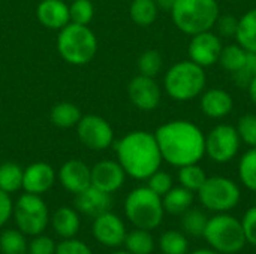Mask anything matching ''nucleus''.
Instances as JSON below:
<instances>
[{
    "label": "nucleus",
    "mask_w": 256,
    "mask_h": 254,
    "mask_svg": "<svg viewBox=\"0 0 256 254\" xmlns=\"http://www.w3.org/2000/svg\"><path fill=\"white\" fill-rule=\"evenodd\" d=\"M164 162L182 168L200 163L206 156V135L192 121L172 120L154 132Z\"/></svg>",
    "instance_id": "1"
},
{
    "label": "nucleus",
    "mask_w": 256,
    "mask_h": 254,
    "mask_svg": "<svg viewBox=\"0 0 256 254\" xmlns=\"http://www.w3.org/2000/svg\"><path fill=\"white\" fill-rule=\"evenodd\" d=\"M117 162L124 169L126 175L134 180L144 181L164 162L154 133L146 130H134L126 133L116 142Z\"/></svg>",
    "instance_id": "2"
},
{
    "label": "nucleus",
    "mask_w": 256,
    "mask_h": 254,
    "mask_svg": "<svg viewBox=\"0 0 256 254\" xmlns=\"http://www.w3.org/2000/svg\"><path fill=\"white\" fill-rule=\"evenodd\" d=\"M207 85L206 69L192 60H182L172 64L164 76L166 94L177 102H190L202 94Z\"/></svg>",
    "instance_id": "3"
},
{
    "label": "nucleus",
    "mask_w": 256,
    "mask_h": 254,
    "mask_svg": "<svg viewBox=\"0 0 256 254\" xmlns=\"http://www.w3.org/2000/svg\"><path fill=\"white\" fill-rule=\"evenodd\" d=\"M170 12L174 25L194 36L214 28L220 7L218 0H176Z\"/></svg>",
    "instance_id": "4"
},
{
    "label": "nucleus",
    "mask_w": 256,
    "mask_h": 254,
    "mask_svg": "<svg viewBox=\"0 0 256 254\" xmlns=\"http://www.w3.org/2000/svg\"><path fill=\"white\" fill-rule=\"evenodd\" d=\"M57 51L60 57L72 66L90 63L98 52V39L88 25L69 22L57 36Z\"/></svg>",
    "instance_id": "5"
},
{
    "label": "nucleus",
    "mask_w": 256,
    "mask_h": 254,
    "mask_svg": "<svg viewBox=\"0 0 256 254\" xmlns=\"http://www.w3.org/2000/svg\"><path fill=\"white\" fill-rule=\"evenodd\" d=\"M202 238L210 249L220 254H237L246 247L242 222L230 213H219L208 217Z\"/></svg>",
    "instance_id": "6"
},
{
    "label": "nucleus",
    "mask_w": 256,
    "mask_h": 254,
    "mask_svg": "<svg viewBox=\"0 0 256 254\" xmlns=\"http://www.w3.org/2000/svg\"><path fill=\"white\" fill-rule=\"evenodd\" d=\"M124 214L135 228L152 232L160 226L165 216L162 198L147 186L136 187L126 196Z\"/></svg>",
    "instance_id": "7"
},
{
    "label": "nucleus",
    "mask_w": 256,
    "mask_h": 254,
    "mask_svg": "<svg viewBox=\"0 0 256 254\" xmlns=\"http://www.w3.org/2000/svg\"><path fill=\"white\" fill-rule=\"evenodd\" d=\"M201 205L214 214L232 211L242 199V190L236 181L228 177H207L202 187L196 192Z\"/></svg>",
    "instance_id": "8"
},
{
    "label": "nucleus",
    "mask_w": 256,
    "mask_h": 254,
    "mask_svg": "<svg viewBox=\"0 0 256 254\" xmlns=\"http://www.w3.org/2000/svg\"><path fill=\"white\" fill-rule=\"evenodd\" d=\"M12 216L16 228L28 237L40 235L50 223L48 207L39 195H21L14 204Z\"/></svg>",
    "instance_id": "9"
},
{
    "label": "nucleus",
    "mask_w": 256,
    "mask_h": 254,
    "mask_svg": "<svg viewBox=\"0 0 256 254\" xmlns=\"http://www.w3.org/2000/svg\"><path fill=\"white\" fill-rule=\"evenodd\" d=\"M242 141L231 124H218L206 135V154L214 163H230L238 154Z\"/></svg>",
    "instance_id": "10"
},
{
    "label": "nucleus",
    "mask_w": 256,
    "mask_h": 254,
    "mask_svg": "<svg viewBox=\"0 0 256 254\" xmlns=\"http://www.w3.org/2000/svg\"><path fill=\"white\" fill-rule=\"evenodd\" d=\"M76 136L80 142L93 151H104L114 144V130L111 124L99 115H82L76 124Z\"/></svg>",
    "instance_id": "11"
},
{
    "label": "nucleus",
    "mask_w": 256,
    "mask_h": 254,
    "mask_svg": "<svg viewBox=\"0 0 256 254\" xmlns=\"http://www.w3.org/2000/svg\"><path fill=\"white\" fill-rule=\"evenodd\" d=\"M222 48V37L212 30L194 34L190 36V42L188 46L189 60L200 64L204 69L214 66L219 61Z\"/></svg>",
    "instance_id": "12"
},
{
    "label": "nucleus",
    "mask_w": 256,
    "mask_h": 254,
    "mask_svg": "<svg viewBox=\"0 0 256 254\" xmlns=\"http://www.w3.org/2000/svg\"><path fill=\"white\" fill-rule=\"evenodd\" d=\"M128 96L134 106L150 112L160 105L162 90L154 78L138 73L128 84Z\"/></svg>",
    "instance_id": "13"
},
{
    "label": "nucleus",
    "mask_w": 256,
    "mask_h": 254,
    "mask_svg": "<svg viewBox=\"0 0 256 254\" xmlns=\"http://www.w3.org/2000/svg\"><path fill=\"white\" fill-rule=\"evenodd\" d=\"M92 232L94 240L105 247H120L128 235L123 220L111 211L94 217Z\"/></svg>",
    "instance_id": "14"
},
{
    "label": "nucleus",
    "mask_w": 256,
    "mask_h": 254,
    "mask_svg": "<svg viewBox=\"0 0 256 254\" xmlns=\"http://www.w3.org/2000/svg\"><path fill=\"white\" fill-rule=\"evenodd\" d=\"M90 172L92 186L110 195L120 190L126 180V172L117 160H100L90 168Z\"/></svg>",
    "instance_id": "15"
},
{
    "label": "nucleus",
    "mask_w": 256,
    "mask_h": 254,
    "mask_svg": "<svg viewBox=\"0 0 256 254\" xmlns=\"http://www.w3.org/2000/svg\"><path fill=\"white\" fill-rule=\"evenodd\" d=\"M58 181L66 192L78 195L92 186L90 168L81 160H68L58 171Z\"/></svg>",
    "instance_id": "16"
},
{
    "label": "nucleus",
    "mask_w": 256,
    "mask_h": 254,
    "mask_svg": "<svg viewBox=\"0 0 256 254\" xmlns=\"http://www.w3.org/2000/svg\"><path fill=\"white\" fill-rule=\"evenodd\" d=\"M56 183V172L51 165L45 162H36L28 165L24 169L22 175V189L26 193L44 195Z\"/></svg>",
    "instance_id": "17"
},
{
    "label": "nucleus",
    "mask_w": 256,
    "mask_h": 254,
    "mask_svg": "<svg viewBox=\"0 0 256 254\" xmlns=\"http://www.w3.org/2000/svg\"><path fill=\"white\" fill-rule=\"evenodd\" d=\"M200 106L206 117L220 120L228 117L234 109V99L231 93L224 88H208L200 96Z\"/></svg>",
    "instance_id": "18"
},
{
    "label": "nucleus",
    "mask_w": 256,
    "mask_h": 254,
    "mask_svg": "<svg viewBox=\"0 0 256 254\" xmlns=\"http://www.w3.org/2000/svg\"><path fill=\"white\" fill-rule=\"evenodd\" d=\"M39 22L50 30H62L70 22L69 4L63 0H40L36 7Z\"/></svg>",
    "instance_id": "19"
},
{
    "label": "nucleus",
    "mask_w": 256,
    "mask_h": 254,
    "mask_svg": "<svg viewBox=\"0 0 256 254\" xmlns=\"http://www.w3.org/2000/svg\"><path fill=\"white\" fill-rule=\"evenodd\" d=\"M75 207L80 213L88 216V217H98L104 213H108L111 210L112 201L111 195L105 193L93 186L86 189L84 192L75 195Z\"/></svg>",
    "instance_id": "20"
},
{
    "label": "nucleus",
    "mask_w": 256,
    "mask_h": 254,
    "mask_svg": "<svg viewBox=\"0 0 256 254\" xmlns=\"http://www.w3.org/2000/svg\"><path fill=\"white\" fill-rule=\"evenodd\" d=\"M51 226L60 238L63 240L75 238L81 226L80 216L75 210L69 207H60L54 211L51 217Z\"/></svg>",
    "instance_id": "21"
},
{
    "label": "nucleus",
    "mask_w": 256,
    "mask_h": 254,
    "mask_svg": "<svg viewBox=\"0 0 256 254\" xmlns=\"http://www.w3.org/2000/svg\"><path fill=\"white\" fill-rule=\"evenodd\" d=\"M195 201L194 192L178 186L172 187L166 195L162 196V205L166 214L171 216H182L184 214L189 208H192Z\"/></svg>",
    "instance_id": "22"
},
{
    "label": "nucleus",
    "mask_w": 256,
    "mask_h": 254,
    "mask_svg": "<svg viewBox=\"0 0 256 254\" xmlns=\"http://www.w3.org/2000/svg\"><path fill=\"white\" fill-rule=\"evenodd\" d=\"M81 117H82L81 109L72 102H58L51 108V112H50L51 123L58 129L76 127Z\"/></svg>",
    "instance_id": "23"
},
{
    "label": "nucleus",
    "mask_w": 256,
    "mask_h": 254,
    "mask_svg": "<svg viewBox=\"0 0 256 254\" xmlns=\"http://www.w3.org/2000/svg\"><path fill=\"white\" fill-rule=\"evenodd\" d=\"M236 39L237 43L248 52H256V7L248 10L238 18Z\"/></svg>",
    "instance_id": "24"
},
{
    "label": "nucleus",
    "mask_w": 256,
    "mask_h": 254,
    "mask_svg": "<svg viewBox=\"0 0 256 254\" xmlns=\"http://www.w3.org/2000/svg\"><path fill=\"white\" fill-rule=\"evenodd\" d=\"M159 6L154 0H132L129 6L130 19L140 27H148L158 19Z\"/></svg>",
    "instance_id": "25"
},
{
    "label": "nucleus",
    "mask_w": 256,
    "mask_h": 254,
    "mask_svg": "<svg viewBox=\"0 0 256 254\" xmlns=\"http://www.w3.org/2000/svg\"><path fill=\"white\" fill-rule=\"evenodd\" d=\"M123 244L126 246V252L130 254H152L156 247L154 238L150 231L138 228H135V231L132 232H128Z\"/></svg>",
    "instance_id": "26"
},
{
    "label": "nucleus",
    "mask_w": 256,
    "mask_h": 254,
    "mask_svg": "<svg viewBox=\"0 0 256 254\" xmlns=\"http://www.w3.org/2000/svg\"><path fill=\"white\" fill-rule=\"evenodd\" d=\"M158 246L162 254H188L189 240L183 231L170 229L160 235Z\"/></svg>",
    "instance_id": "27"
},
{
    "label": "nucleus",
    "mask_w": 256,
    "mask_h": 254,
    "mask_svg": "<svg viewBox=\"0 0 256 254\" xmlns=\"http://www.w3.org/2000/svg\"><path fill=\"white\" fill-rule=\"evenodd\" d=\"M182 217V231L192 238H202L204 231L207 228V222L208 217L202 210L198 208H189L184 214L180 216Z\"/></svg>",
    "instance_id": "28"
},
{
    "label": "nucleus",
    "mask_w": 256,
    "mask_h": 254,
    "mask_svg": "<svg viewBox=\"0 0 256 254\" xmlns=\"http://www.w3.org/2000/svg\"><path fill=\"white\" fill-rule=\"evenodd\" d=\"M24 169L14 162H4L0 165V190L6 193H15L22 189Z\"/></svg>",
    "instance_id": "29"
},
{
    "label": "nucleus",
    "mask_w": 256,
    "mask_h": 254,
    "mask_svg": "<svg viewBox=\"0 0 256 254\" xmlns=\"http://www.w3.org/2000/svg\"><path fill=\"white\" fill-rule=\"evenodd\" d=\"M238 178L246 189L256 193V147H250L240 157Z\"/></svg>",
    "instance_id": "30"
},
{
    "label": "nucleus",
    "mask_w": 256,
    "mask_h": 254,
    "mask_svg": "<svg viewBox=\"0 0 256 254\" xmlns=\"http://www.w3.org/2000/svg\"><path fill=\"white\" fill-rule=\"evenodd\" d=\"M206 180H207V174L198 163H192V165H186V166L178 168L180 186L194 192V193H196L202 187Z\"/></svg>",
    "instance_id": "31"
},
{
    "label": "nucleus",
    "mask_w": 256,
    "mask_h": 254,
    "mask_svg": "<svg viewBox=\"0 0 256 254\" xmlns=\"http://www.w3.org/2000/svg\"><path fill=\"white\" fill-rule=\"evenodd\" d=\"M248 51L240 46L238 43H231L222 48L220 57H219V64L230 73H236L246 61Z\"/></svg>",
    "instance_id": "32"
},
{
    "label": "nucleus",
    "mask_w": 256,
    "mask_h": 254,
    "mask_svg": "<svg viewBox=\"0 0 256 254\" xmlns=\"http://www.w3.org/2000/svg\"><path fill=\"white\" fill-rule=\"evenodd\" d=\"M28 244L20 229H8L0 234L2 254H27Z\"/></svg>",
    "instance_id": "33"
},
{
    "label": "nucleus",
    "mask_w": 256,
    "mask_h": 254,
    "mask_svg": "<svg viewBox=\"0 0 256 254\" xmlns=\"http://www.w3.org/2000/svg\"><path fill=\"white\" fill-rule=\"evenodd\" d=\"M136 67H138L140 75L156 78L164 67V58L160 52H158L156 49H147L138 57Z\"/></svg>",
    "instance_id": "34"
},
{
    "label": "nucleus",
    "mask_w": 256,
    "mask_h": 254,
    "mask_svg": "<svg viewBox=\"0 0 256 254\" xmlns=\"http://www.w3.org/2000/svg\"><path fill=\"white\" fill-rule=\"evenodd\" d=\"M94 16V4L92 0H74L69 4V18L74 24L88 25Z\"/></svg>",
    "instance_id": "35"
},
{
    "label": "nucleus",
    "mask_w": 256,
    "mask_h": 254,
    "mask_svg": "<svg viewBox=\"0 0 256 254\" xmlns=\"http://www.w3.org/2000/svg\"><path fill=\"white\" fill-rule=\"evenodd\" d=\"M236 129L242 144H246L249 148L256 147V114H246L240 117Z\"/></svg>",
    "instance_id": "36"
},
{
    "label": "nucleus",
    "mask_w": 256,
    "mask_h": 254,
    "mask_svg": "<svg viewBox=\"0 0 256 254\" xmlns=\"http://www.w3.org/2000/svg\"><path fill=\"white\" fill-rule=\"evenodd\" d=\"M231 76L238 87L248 88L250 81L256 78V52H248L244 64L236 73H231Z\"/></svg>",
    "instance_id": "37"
},
{
    "label": "nucleus",
    "mask_w": 256,
    "mask_h": 254,
    "mask_svg": "<svg viewBox=\"0 0 256 254\" xmlns=\"http://www.w3.org/2000/svg\"><path fill=\"white\" fill-rule=\"evenodd\" d=\"M147 187L162 198L164 195H166L174 187V181H172V177L168 172L158 169L154 174H152L147 178Z\"/></svg>",
    "instance_id": "38"
},
{
    "label": "nucleus",
    "mask_w": 256,
    "mask_h": 254,
    "mask_svg": "<svg viewBox=\"0 0 256 254\" xmlns=\"http://www.w3.org/2000/svg\"><path fill=\"white\" fill-rule=\"evenodd\" d=\"M214 28L220 37H236L237 28H238V18H236L234 15L220 13L216 19Z\"/></svg>",
    "instance_id": "39"
},
{
    "label": "nucleus",
    "mask_w": 256,
    "mask_h": 254,
    "mask_svg": "<svg viewBox=\"0 0 256 254\" xmlns=\"http://www.w3.org/2000/svg\"><path fill=\"white\" fill-rule=\"evenodd\" d=\"M57 244L45 235H36L28 244L27 254H56Z\"/></svg>",
    "instance_id": "40"
},
{
    "label": "nucleus",
    "mask_w": 256,
    "mask_h": 254,
    "mask_svg": "<svg viewBox=\"0 0 256 254\" xmlns=\"http://www.w3.org/2000/svg\"><path fill=\"white\" fill-rule=\"evenodd\" d=\"M240 222H242V228L244 232L246 243L256 247V205L249 208L243 214V219Z\"/></svg>",
    "instance_id": "41"
},
{
    "label": "nucleus",
    "mask_w": 256,
    "mask_h": 254,
    "mask_svg": "<svg viewBox=\"0 0 256 254\" xmlns=\"http://www.w3.org/2000/svg\"><path fill=\"white\" fill-rule=\"evenodd\" d=\"M56 254H93V252L86 243L76 238H69L57 244Z\"/></svg>",
    "instance_id": "42"
},
{
    "label": "nucleus",
    "mask_w": 256,
    "mask_h": 254,
    "mask_svg": "<svg viewBox=\"0 0 256 254\" xmlns=\"http://www.w3.org/2000/svg\"><path fill=\"white\" fill-rule=\"evenodd\" d=\"M14 211V204L9 193L0 190V228L8 223Z\"/></svg>",
    "instance_id": "43"
},
{
    "label": "nucleus",
    "mask_w": 256,
    "mask_h": 254,
    "mask_svg": "<svg viewBox=\"0 0 256 254\" xmlns=\"http://www.w3.org/2000/svg\"><path fill=\"white\" fill-rule=\"evenodd\" d=\"M248 93H249V97H250L252 103L256 106V78H254L250 81V84L248 85Z\"/></svg>",
    "instance_id": "44"
},
{
    "label": "nucleus",
    "mask_w": 256,
    "mask_h": 254,
    "mask_svg": "<svg viewBox=\"0 0 256 254\" xmlns=\"http://www.w3.org/2000/svg\"><path fill=\"white\" fill-rule=\"evenodd\" d=\"M156 4L159 6V9H165V10H171L172 4L176 0H154Z\"/></svg>",
    "instance_id": "45"
},
{
    "label": "nucleus",
    "mask_w": 256,
    "mask_h": 254,
    "mask_svg": "<svg viewBox=\"0 0 256 254\" xmlns=\"http://www.w3.org/2000/svg\"><path fill=\"white\" fill-rule=\"evenodd\" d=\"M190 254H220V253H218V252H216V250H213V249H198V250L192 252Z\"/></svg>",
    "instance_id": "46"
},
{
    "label": "nucleus",
    "mask_w": 256,
    "mask_h": 254,
    "mask_svg": "<svg viewBox=\"0 0 256 254\" xmlns=\"http://www.w3.org/2000/svg\"><path fill=\"white\" fill-rule=\"evenodd\" d=\"M112 254H130L129 252H126V250H122V252H116V253Z\"/></svg>",
    "instance_id": "47"
},
{
    "label": "nucleus",
    "mask_w": 256,
    "mask_h": 254,
    "mask_svg": "<svg viewBox=\"0 0 256 254\" xmlns=\"http://www.w3.org/2000/svg\"><path fill=\"white\" fill-rule=\"evenodd\" d=\"M255 205H256V199H255Z\"/></svg>",
    "instance_id": "48"
}]
</instances>
